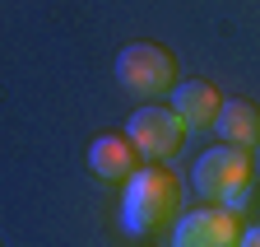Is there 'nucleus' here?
<instances>
[{"label": "nucleus", "instance_id": "1", "mask_svg": "<svg viewBox=\"0 0 260 247\" xmlns=\"http://www.w3.org/2000/svg\"><path fill=\"white\" fill-rule=\"evenodd\" d=\"M121 214H125V229L130 233H158L181 219V177L168 168H140L135 177L125 182V196H121Z\"/></svg>", "mask_w": 260, "mask_h": 247}, {"label": "nucleus", "instance_id": "2", "mask_svg": "<svg viewBox=\"0 0 260 247\" xmlns=\"http://www.w3.org/2000/svg\"><path fill=\"white\" fill-rule=\"evenodd\" d=\"M190 182H195V191H200L205 201H214L223 210H242L246 196H251V182H255V154L223 140L218 149L200 154Z\"/></svg>", "mask_w": 260, "mask_h": 247}, {"label": "nucleus", "instance_id": "3", "mask_svg": "<svg viewBox=\"0 0 260 247\" xmlns=\"http://www.w3.org/2000/svg\"><path fill=\"white\" fill-rule=\"evenodd\" d=\"M116 75L130 94L140 98H158V94H172L181 84L177 79V56L158 42H130L121 56H116Z\"/></svg>", "mask_w": 260, "mask_h": 247}, {"label": "nucleus", "instance_id": "4", "mask_svg": "<svg viewBox=\"0 0 260 247\" xmlns=\"http://www.w3.org/2000/svg\"><path fill=\"white\" fill-rule=\"evenodd\" d=\"M125 135H130V145L140 149V159L162 163V159H172V154L181 149V140H186V121L177 117V107H158V103H149V107H140L135 117H130Z\"/></svg>", "mask_w": 260, "mask_h": 247}, {"label": "nucleus", "instance_id": "5", "mask_svg": "<svg viewBox=\"0 0 260 247\" xmlns=\"http://www.w3.org/2000/svg\"><path fill=\"white\" fill-rule=\"evenodd\" d=\"M172 247H242V219H237V210L209 205V210L181 214L177 229H172Z\"/></svg>", "mask_w": 260, "mask_h": 247}, {"label": "nucleus", "instance_id": "6", "mask_svg": "<svg viewBox=\"0 0 260 247\" xmlns=\"http://www.w3.org/2000/svg\"><path fill=\"white\" fill-rule=\"evenodd\" d=\"M172 107L186 121V131H214V121L223 112V94L209 79H181L172 89Z\"/></svg>", "mask_w": 260, "mask_h": 247}, {"label": "nucleus", "instance_id": "7", "mask_svg": "<svg viewBox=\"0 0 260 247\" xmlns=\"http://www.w3.org/2000/svg\"><path fill=\"white\" fill-rule=\"evenodd\" d=\"M88 168L103 182H130L140 173V149L130 145V135H98L88 145Z\"/></svg>", "mask_w": 260, "mask_h": 247}, {"label": "nucleus", "instance_id": "8", "mask_svg": "<svg viewBox=\"0 0 260 247\" xmlns=\"http://www.w3.org/2000/svg\"><path fill=\"white\" fill-rule=\"evenodd\" d=\"M214 131L228 140V145H242V149H255L260 145V107L246 103V98H228L218 121H214Z\"/></svg>", "mask_w": 260, "mask_h": 247}, {"label": "nucleus", "instance_id": "9", "mask_svg": "<svg viewBox=\"0 0 260 247\" xmlns=\"http://www.w3.org/2000/svg\"><path fill=\"white\" fill-rule=\"evenodd\" d=\"M242 247H260V224H251V229H242Z\"/></svg>", "mask_w": 260, "mask_h": 247}]
</instances>
